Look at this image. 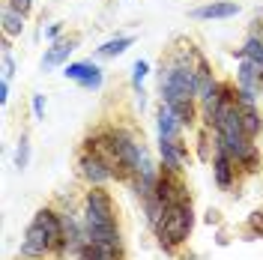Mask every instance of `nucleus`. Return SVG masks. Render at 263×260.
<instances>
[{
	"label": "nucleus",
	"mask_w": 263,
	"mask_h": 260,
	"mask_svg": "<svg viewBox=\"0 0 263 260\" xmlns=\"http://www.w3.org/2000/svg\"><path fill=\"white\" fill-rule=\"evenodd\" d=\"M84 225H99V228H117L114 218V200L102 185H90L84 197Z\"/></svg>",
	"instance_id": "nucleus-2"
},
{
	"label": "nucleus",
	"mask_w": 263,
	"mask_h": 260,
	"mask_svg": "<svg viewBox=\"0 0 263 260\" xmlns=\"http://www.w3.org/2000/svg\"><path fill=\"white\" fill-rule=\"evenodd\" d=\"M156 195L162 197L167 207H177V203H189V192H185V182L180 174L174 171H162L159 182H156Z\"/></svg>",
	"instance_id": "nucleus-3"
},
{
	"label": "nucleus",
	"mask_w": 263,
	"mask_h": 260,
	"mask_svg": "<svg viewBox=\"0 0 263 260\" xmlns=\"http://www.w3.org/2000/svg\"><path fill=\"white\" fill-rule=\"evenodd\" d=\"M78 171H81V177L90 182V185H105L108 179H114V171H111V164L105 162L102 156L96 153H84L81 159H78Z\"/></svg>",
	"instance_id": "nucleus-4"
},
{
	"label": "nucleus",
	"mask_w": 263,
	"mask_h": 260,
	"mask_svg": "<svg viewBox=\"0 0 263 260\" xmlns=\"http://www.w3.org/2000/svg\"><path fill=\"white\" fill-rule=\"evenodd\" d=\"M242 54H246L248 60L263 72V39L257 36V33H251V36H248V42L242 45Z\"/></svg>",
	"instance_id": "nucleus-17"
},
{
	"label": "nucleus",
	"mask_w": 263,
	"mask_h": 260,
	"mask_svg": "<svg viewBox=\"0 0 263 260\" xmlns=\"http://www.w3.org/2000/svg\"><path fill=\"white\" fill-rule=\"evenodd\" d=\"M78 260H123V251H114V248H102V245L87 243L78 251Z\"/></svg>",
	"instance_id": "nucleus-15"
},
{
	"label": "nucleus",
	"mask_w": 263,
	"mask_h": 260,
	"mask_svg": "<svg viewBox=\"0 0 263 260\" xmlns=\"http://www.w3.org/2000/svg\"><path fill=\"white\" fill-rule=\"evenodd\" d=\"M33 221H39L45 233H48V243H51V251H66V243H63V221H60V212L48 210V207H42V210L36 212V218Z\"/></svg>",
	"instance_id": "nucleus-8"
},
{
	"label": "nucleus",
	"mask_w": 263,
	"mask_h": 260,
	"mask_svg": "<svg viewBox=\"0 0 263 260\" xmlns=\"http://www.w3.org/2000/svg\"><path fill=\"white\" fill-rule=\"evenodd\" d=\"M24 260H39V257H24Z\"/></svg>",
	"instance_id": "nucleus-30"
},
{
	"label": "nucleus",
	"mask_w": 263,
	"mask_h": 260,
	"mask_svg": "<svg viewBox=\"0 0 263 260\" xmlns=\"http://www.w3.org/2000/svg\"><path fill=\"white\" fill-rule=\"evenodd\" d=\"M24 18L27 15H21L15 9L3 6V9H0V27H3L6 36H21V33H24Z\"/></svg>",
	"instance_id": "nucleus-14"
},
{
	"label": "nucleus",
	"mask_w": 263,
	"mask_h": 260,
	"mask_svg": "<svg viewBox=\"0 0 263 260\" xmlns=\"http://www.w3.org/2000/svg\"><path fill=\"white\" fill-rule=\"evenodd\" d=\"M257 81H260V69L246 57V60L239 63V69H236V87H242V90H257Z\"/></svg>",
	"instance_id": "nucleus-13"
},
{
	"label": "nucleus",
	"mask_w": 263,
	"mask_h": 260,
	"mask_svg": "<svg viewBox=\"0 0 263 260\" xmlns=\"http://www.w3.org/2000/svg\"><path fill=\"white\" fill-rule=\"evenodd\" d=\"M78 48V36H69V39H57L48 51H45V57H42V69H54V66H60L63 60H69V54Z\"/></svg>",
	"instance_id": "nucleus-11"
},
{
	"label": "nucleus",
	"mask_w": 263,
	"mask_h": 260,
	"mask_svg": "<svg viewBox=\"0 0 263 260\" xmlns=\"http://www.w3.org/2000/svg\"><path fill=\"white\" fill-rule=\"evenodd\" d=\"M147 72H149L147 60H138V63L132 66V87H135V93L141 90V84H144V78H147Z\"/></svg>",
	"instance_id": "nucleus-21"
},
{
	"label": "nucleus",
	"mask_w": 263,
	"mask_h": 260,
	"mask_svg": "<svg viewBox=\"0 0 263 260\" xmlns=\"http://www.w3.org/2000/svg\"><path fill=\"white\" fill-rule=\"evenodd\" d=\"M236 164H239L246 174H257V171H260V153H257V146H251V150H248Z\"/></svg>",
	"instance_id": "nucleus-19"
},
{
	"label": "nucleus",
	"mask_w": 263,
	"mask_h": 260,
	"mask_svg": "<svg viewBox=\"0 0 263 260\" xmlns=\"http://www.w3.org/2000/svg\"><path fill=\"white\" fill-rule=\"evenodd\" d=\"M248 236H263V210H254L248 215Z\"/></svg>",
	"instance_id": "nucleus-23"
},
{
	"label": "nucleus",
	"mask_w": 263,
	"mask_h": 260,
	"mask_svg": "<svg viewBox=\"0 0 263 260\" xmlns=\"http://www.w3.org/2000/svg\"><path fill=\"white\" fill-rule=\"evenodd\" d=\"M3 81H9V78H12V75H15V63H12V57H9V54H3Z\"/></svg>",
	"instance_id": "nucleus-26"
},
{
	"label": "nucleus",
	"mask_w": 263,
	"mask_h": 260,
	"mask_svg": "<svg viewBox=\"0 0 263 260\" xmlns=\"http://www.w3.org/2000/svg\"><path fill=\"white\" fill-rule=\"evenodd\" d=\"M60 221H63V243H66V251L78 254L84 245H87V230H84V221H78L72 210H63L60 212Z\"/></svg>",
	"instance_id": "nucleus-6"
},
{
	"label": "nucleus",
	"mask_w": 263,
	"mask_h": 260,
	"mask_svg": "<svg viewBox=\"0 0 263 260\" xmlns=\"http://www.w3.org/2000/svg\"><path fill=\"white\" fill-rule=\"evenodd\" d=\"M60 33H63V21H54L48 30H42V36H45V39H51V42H57V36H60Z\"/></svg>",
	"instance_id": "nucleus-25"
},
{
	"label": "nucleus",
	"mask_w": 263,
	"mask_h": 260,
	"mask_svg": "<svg viewBox=\"0 0 263 260\" xmlns=\"http://www.w3.org/2000/svg\"><path fill=\"white\" fill-rule=\"evenodd\" d=\"M213 174L218 189H230L233 179H236V159H230L221 146H215V156H213Z\"/></svg>",
	"instance_id": "nucleus-9"
},
{
	"label": "nucleus",
	"mask_w": 263,
	"mask_h": 260,
	"mask_svg": "<svg viewBox=\"0 0 263 260\" xmlns=\"http://www.w3.org/2000/svg\"><path fill=\"white\" fill-rule=\"evenodd\" d=\"M135 45V36H117V39H111V42H105L102 48H96L99 57H117V54H123L126 48H132Z\"/></svg>",
	"instance_id": "nucleus-16"
},
{
	"label": "nucleus",
	"mask_w": 263,
	"mask_h": 260,
	"mask_svg": "<svg viewBox=\"0 0 263 260\" xmlns=\"http://www.w3.org/2000/svg\"><path fill=\"white\" fill-rule=\"evenodd\" d=\"M33 114H36V120H42L45 117V96H33Z\"/></svg>",
	"instance_id": "nucleus-27"
},
{
	"label": "nucleus",
	"mask_w": 263,
	"mask_h": 260,
	"mask_svg": "<svg viewBox=\"0 0 263 260\" xmlns=\"http://www.w3.org/2000/svg\"><path fill=\"white\" fill-rule=\"evenodd\" d=\"M257 93L263 96V72H260V81H257Z\"/></svg>",
	"instance_id": "nucleus-29"
},
{
	"label": "nucleus",
	"mask_w": 263,
	"mask_h": 260,
	"mask_svg": "<svg viewBox=\"0 0 263 260\" xmlns=\"http://www.w3.org/2000/svg\"><path fill=\"white\" fill-rule=\"evenodd\" d=\"M3 6H9V9H15L21 15H30L33 9V0H3Z\"/></svg>",
	"instance_id": "nucleus-24"
},
{
	"label": "nucleus",
	"mask_w": 263,
	"mask_h": 260,
	"mask_svg": "<svg viewBox=\"0 0 263 260\" xmlns=\"http://www.w3.org/2000/svg\"><path fill=\"white\" fill-rule=\"evenodd\" d=\"M51 251L48 233L39 221H30V228L24 233V243H21V257H45Z\"/></svg>",
	"instance_id": "nucleus-7"
},
{
	"label": "nucleus",
	"mask_w": 263,
	"mask_h": 260,
	"mask_svg": "<svg viewBox=\"0 0 263 260\" xmlns=\"http://www.w3.org/2000/svg\"><path fill=\"white\" fill-rule=\"evenodd\" d=\"M69 81H75L78 87L84 90H99L102 81H105V75H102V69H99L93 60H84V63H69L63 72Z\"/></svg>",
	"instance_id": "nucleus-5"
},
{
	"label": "nucleus",
	"mask_w": 263,
	"mask_h": 260,
	"mask_svg": "<svg viewBox=\"0 0 263 260\" xmlns=\"http://www.w3.org/2000/svg\"><path fill=\"white\" fill-rule=\"evenodd\" d=\"M9 102V81H0V105Z\"/></svg>",
	"instance_id": "nucleus-28"
},
{
	"label": "nucleus",
	"mask_w": 263,
	"mask_h": 260,
	"mask_svg": "<svg viewBox=\"0 0 263 260\" xmlns=\"http://www.w3.org/2000/svg\"><path fill=\"white\" fill-rule=\"evenodd\" d=\"M197 159L200 162H213V153H210V129H203L200 138H197Z\"/></svg>",
	"instance_id": "nucleus-22"
},
{
	"label": "nucleus",
	"mask_w": 263,
	"mask_h": 260,
	"mask_svg": "<svg viewBox=\"0 0 263 260\" xmlns=\"http://www.w3.org/2000/svg\"><path fill=\"white\" fill-rule=\"evenodd\" d=\"M182 138V120L162 102L159 108V141H177Z\"/></svg>",
	"instance_id": "nucleus-12"
},
{
	"label": "nucleus",
	"mask_w": 263,
	"mask_h": 260,
	"mask_svg": "<svg viewBox=\"0 0 263 260\" xmlns=\"http://www.w3.org/2000/svg\"><path fill=\"white\" fill-rule=\"evenodd\" d=\"M260 129H263V120H260V114L254 111V108H242V132H246V138H257L260 135Z\"/></svg>",
	"instance_id": "nucleus-18"
},
{
	"label": "nucleus",
	"mask_w": 263,
	"mask_h": 260,
	"mask_svg": "<svg viewBox=\"0 0 263 260\" xmlns=\"http://www.w3.org/2000/svg\"><path fill=\"white\" fill-rule=\"evenodd\" d=\"M195 228V210H192V200L189 203H177V207H167V212L162 215V221L156 225V239L164 251H174L177 245H182L189 239V233Z\"/></svg>",
	"instance_id": "nucleus-1"
},
{
	"label": "nucleus",
	"mask_w": 263,
	"mask_h": 260,
	"mask_svg": "<svg viewBox=\"0 0 263 260\" xmlns=\"http://www.w3.org/2000/svg\"><path fill=\"white\" fill-rule=\"evenodd\" d=\"M27 162H30V141H27V135H21L18 150H15V168H18V171H24Z\"/></svg>",
	"instance_id": "nucleus-20"
},
{
	"label": "nucleus",
	"mask_w": 263,
	"mask_h": 260,
	"mask_svg": "<svg viewBox=\"0 0 263 260\" xmlns=\"http://www.w3.org/2000/svg\"><path fill=\"white\" fill-rule=\"evenodd\" d=\"M239 15V3L236 0H213L206 6H197L192 9V18H200V21H213V18H233Z\"/></svg>",
	"instance_id": "nucleus-10"
}]
</instances>
